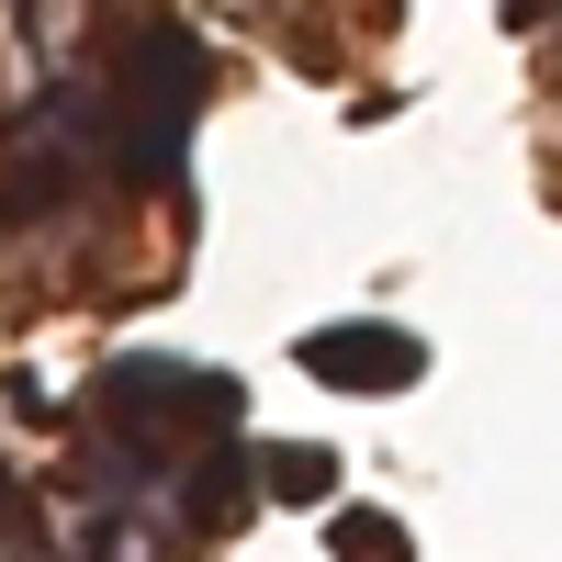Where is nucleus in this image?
<instances>
[{
    "label": "nucleus",
    "instance_id": "obj_1",
    "mask_svg": "<svg viewBox=\"0 0 562 562\" xmlns=\"http://www.w3.org/2000/svg\"><path fill=\"white\" fill-rule=\"evenodd\" d=\"M203 102H214V45H203L192 23L147 12V23L113 34V90L90 102V124H102L90 147H102L113 180L169 192V180H180V147H192V124H203Z\"/></svg>",
    "mask_w": 562,
    "mask_h": 562
},
{
    "label": "nucleus",
    "instance_id": "obj_2",
    "mask_svg": "<svg viewBox=\"0 0 562 562\" xmlns=\"http://www.w3.org/2000/svg\"><path fill=\"white\" fill-rule=\"evenodd\" d=\"M102 428H113V450L135 461V473H158L169 450H203V439H237V405H248V383L237 371H192V360H169V349H135V360H113L102 371Z\"/></svg>",
    "mask_w": 562,
    "mask_h": 562
},
{
    "label": "nucleus",
    "instance_id": "obj_3",
    "mask_svg": "<svg viewBox=\"0 0 562 562\" xmlns=\"http://www.w3.org/2000/svg\"><path fill=\"white\" fill-rule=\"evenodd\" d=\"M293 360L315 371L326 394H405L416 371H428V338L394 326V315H338V326H304Z\"/></svg>",
    "mask_w": 562,
    "mask_h": 562
},
{
    "label": "nucleus",
    "instance_id": "obj_4",
    "mask_svg": "<svg viewBox=\"0 0 562 562\" xmlns=\"http://www.w3.org/2000/svg\"><path fill=\"white\" fill-rule=\"evenodd\" d=\"M248 506H259V450H237V439H203V450H192V484H180V518H192V529L214 540V529H237Z\"/></svg>",
    "mask_w": 562,
    "mask_h": 562
},
{
    "label": "nucleus",
    "instance_id": "obj_5",
    "mask_svg": "<svg viewBox=\"0 0 562 562\" xmlns=\"http://www.w3.org/2000/svg\"><path fill=\"white\" fill-rule=\"evenodd\" d=\"M259 495L270 506H326V495H338V450H326V439H270L259 450Z\"/></svg>",
    "mask_w": 562,
    "mask_h": 562
},
{
    "label": "nucleus",
    "instance_id": "obj_6",
    "mask_svg": "<svg viewBox=\"0 0 562 562\" xmlns=\"http://www.w3.org/2000/svg\"><path fill=\"white\" fill-rule=\"evenodd\" d=\"M326 551L338 562H416L405 518H383V506H338V518H326Z\"/></svg>",
    "mask_w": 562,
    "mask_h": 562
}]
</instances>
